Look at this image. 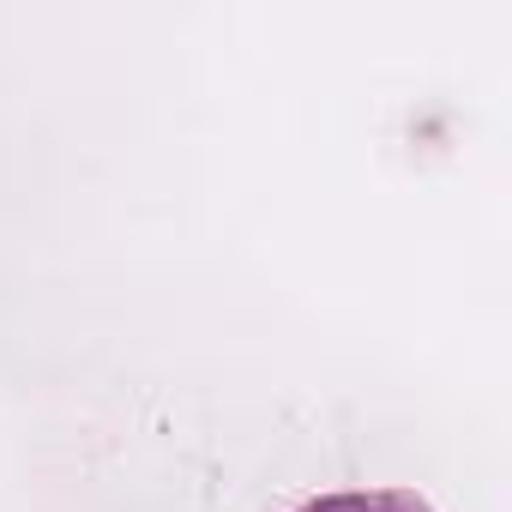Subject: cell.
<instances>
[{
  "label": "cell",
  "instance_id": "1",
  "mask_svg": "<svg viewBox=\"0 0 512 512\" xmlns=\"http://www.w3.org/2000/svg\"><path fill=\"white\" fill-rule=\"evenodd\" d=\"M296 512H434L416 488H350V494H320Z\"/></svg>",
  "mask_w": 512,
  "mask_h": 512
}]
</instances>
